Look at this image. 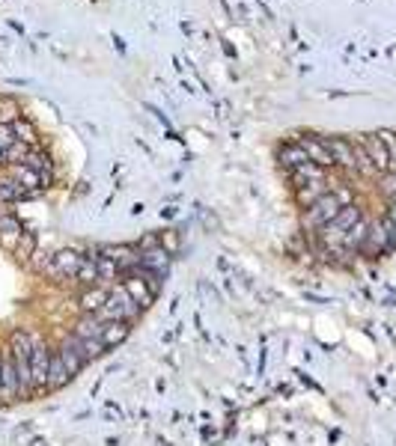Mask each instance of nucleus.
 I'll use <instances>...</instances> for the list:
<instances>
[{"mask_svg":"<svg viewBox=\"0 0 396 446\" xmlns=\"http://www.w3.org/2000/svg\"><path fill=\"white\" fill-rule=\"evenodd\" d=\"M123 289L131 295V301L141 306V310H146V306L155 301L161 295V277L158 274H152V271H143V268H137L128 274V280L123 283Z\"/></svg>","mask_w":396,"mask_h":446,"instance_id":"1","label":"nucleus"},{"mask_svg":"<svg viewBox=\"0 0 396 446\" xmlns=\"http://www.w3.org/2000/svg\"><path fill=\"white\" fill-rule=\"evenodd\" d=\"M96 316H99L101 321H126V325H131V321L141 316V306H137V303L131 301L128 291L119 286V289L108 291V301H104V306H101Z\"/></svg>","mask_w":396,"mask_h":446,"instance_id":"2","label":"nucleus"},{"mask_svg":"<svg viewBox=\"0 0 396 446\" xmlns=\"http://www.w3.org/2000/svg\"><path fill=\"white\" fill-rule=\"evenodd\" d=\"M343 206H346V203L340 199V194L328 191L322 199H316V203L307 208V214H304V226H313V229L328 226V223L340 214V208H343Z\"/></svg>","mask_w":396,"mask_h":446,"instance_id":"3","label":"nucleus"},{"mask_svg":"<svg viewBox=\"0 0 396 446\" xmlns=\"http://www.w3.org/2000/svg\"><path fill=\"white\" fill-rule=\"evenodd\" d=\"M358 221H361V208H358L355 203H352V206H343L337 218H334L328 226H322V238H325L328 244H343L346 233H348V229H352Z\"/></svg>","mask_w":396,"mask_h":446,"instance_id":"4","label":"nucleus"},{"mask_svg":"<svg viewBox=\"0 0 396 446\" xmlns=\"http://www.w3.org/2000/svg\"><path fill=\"white\" fill-rule=\"evenodd\" d=\"M361 149L370 155V161H373V167H375L378 173H390L393 167H396L387 143L382 140V134H363V137H361Z\"/></svg>","mask_w":396,"mask_h":446,"instance_id":"5","label":"nucleus"},{"mask_svg":"<svg viewBox=\"0 0 396 446\" xmlns=\"http://www.w3.org/2000/svg\"><path fill=\"white\" fill-rule=\"evenodd\" d=\"M48 369H51V348L33 340V355H30V381H33V393L48 387Z\"/></svg>","mask_w":396,"mask_h":446,"instance_id":"6","label":"nucleus"},{"mask_svg":"<svg viewBox=\"0 0 396 446\" xmlns=\"http://www.w3.org/2000/svg\"><path fill=\"white\" fill-rule=\"evenodd\" d=\"M18 396H21V381L18 372H15L12 351H4L0 355V402H15Z\"/></svg>","mask_w":396,"mask_h":446,"instance_id":"7","label":"nucleus"},{"mask_svg":"<svg viewBox=\"0 0 396 446\" xmlns=\"http://www.w3.org/2000/svg\"><path fill=\"white\" fill-rule=\"evenodd\" d=\"M101 253H104V256H111V259H114V265H116L119 271H126V274H131V271L141 268V250H137V247H128V244L104 247Z\"/></svg>","mask_w":396,"mask_h":446,"instance_id":"8","label":"nucleus"},{"mask_svg":"<svg viewBox=\"0 0 396 446\" xmlns=\"http://www.w3.org/2000/svg\"><path fill=\"white\" fill-rule=\"evenodd\" d=\"M51 262H54V277H78L84 256L78 250H60L51 256Z\"/></svg>","mask_w":396,"mask_h":446,"instance_id":"9","label":"nucleus"},{"mask_svg":"<svg viewBox=\"0 0 396 446\" xmlns=\"http://www.w3.org/2000/svg\"><path fill=\"white\" fill-rule=\"evenodd\" d=\"M325 146H328V152H331L334 164L355 170V146H352V143L343 140V137H331V140H325Z\"/></svg>","mask_w":396,"mask_h":446,"instance_id":"10","label":"nucleus"},{"mask_svg":"<svg viewBox=\"0 0 396 446\" xmlns=\"http://www.w3.org/2000/svg\"><path fill=\"white\" fill-rule=\"evenodd\" d=\"M141 268H143V271H152V274H158V277H164L167 268H170V253H167L164 247H152V250L141 253Z\"/></svg>","mask_w":396,"mask_h":446,"instance_id":"11","label":"nucleus"},{"mask_svg":"<svg viewBox=\"0 0 396 446\" xmlns=\"http://www.w3.org/2000/svg\"><path fill=\"white\" fill-rule=\"evenodd\" d=\"M298 143H301L304 152H307V158H310L313 164H319V167H331V164H334L325 140H319V137H304V140H298Z\"/></svg>","mask_w":396,"mask_h":446,"instance_id":"12","label":"nucleus"},{"mask_svg":"<svg viewBox=\"0 0 396 446\" xmlns=\"http://www.w3.org/2000/svg\"><path fill=\"white\" fill-rule=\"evenodd\" d=\"M12 179L18 182L30 196H33V194L42 188V184H45V182H42V176H39L36 170H30V167H24V164H15V167H12Z\"/></svg>","mask_w":396,"mask_h":446,"instance_id":"13","label":"nucleus"},{"mask_svg":"<svg viewBox=\"0 0 396 446\" xmlns=\"http://www.w3.org/2000/svg\"><path fill=\"white\" fill-rule=\"evenodd\" d=\"M69 381H72V372L66 369L63 357H60V351H57V355H51V369H48V390H60V387H66Z\"/></svg>","mask_w":396,"mask_h":446,"instance_id":"14","label":"nucleus"},{"mask_svg":"<svg viewBox=\"0 0 396 446\" xmlns=\"http://www.w3.org/2000/svg\"><path fill=\"white\" fill-rule=\"evenodd\" d=\"M69 342L72 348L78 351V355L89 363V360H96L99 355H104V342L101 340H87V336H69Z\"/></svg>","mask_w":396,"mask_h":446,"instance_id":"15","label":"nucleus"},{"mask_svg":"<svg viewBox=\"0 0 396 446\" xmlns=\"http://www.w3.org/2000/svg\"><path fill=\"white\" fill-rule=\"evenodd\" d=\"M108 321H101L96 313H84V318L75 328V336H87V340H101V330Z\"/></svg>","mask_w":396,"mask_h":446,"instance_id":"16","label":"nucleus"},{"mask_svg":"<svg viewBox=\"0 0 396 446\" xmlns=\"http://www.w3.org/2000/svg\"><path fill=\"white\" fill-rule=\"evenodd\" d=\"M24 167H30V170H36L39 176H42V182L48 184L51 182V161H48V155L45 152H39V149H30L27 155H24V161H21Z\"/></svg>","mask_w":396,"mask_h":446,"instance_id":"17","label":"nucleus"},{"mask_svg":"<svg viewBox=\"0 0 396 446\" xmlns=\"http://www.w3.org/2000/svg\"><path fill=\"white\" fill-rule=\"evenodd\" d=\"M325 194H328V182H325V179L307 182V184H304V188H298V203L310 208V206L316 203V199H322Z\"/></svg>","mask_w":396,"mask_h":446,"instance_id":"18","label":"nucleus"},{"mask_svg":"<svg viewBox=\"0 0 396 446\" xmlns=\"http://www.w3.org/2000/svg\"><path fill=\"white\" fill-rule=\"evenodd\" d=\"M307 161H310V158H307V152L301 149V143H289V146L280 149V164L286 167L289 173L298 170V167H301V164H307Z\"/></svg>","mask_w":396,"mask_h":446,"instance_id":"19","label":"nucleus"},{"mask_svg":"<svg viewBox=\"0 0 396 446\" xmlns=\"http://www.w3.org/2000/svg\"><path fill=\"white\" fill-rule=\"evenodd\" d=\"M292 176V182H295V188H304L307 182H316V179H325V167H319V164H313V161H307V164H301L298 170H292L289 173Z\"/></svg>","mask_w":396,"mask_h":446,"instance_id":"20","label":"nucleus"},{"mask_svg":"<svg viewBox=\"0 0 396 446\" xmlns=\"http://www.w3.org/2000/svg\"><path fill=\"white\" fill-rule=\"evenodd\" d=\"M128 330H131V325H126V321H108L104 325V330H101V342H104V348H111V345H119L128 336Z\"/></svg>","mask_w":396,"mask_h":446,"instance_id":"21","label":"nucleus"},{"mask_svg":"<svg viewBox=\"0 0 396 446\" xmlns=\"http://www.w3.org/2000/svg\"><path fill=\"white\" fill-rule=\"evenodd\" d=\"M367 238H370V223L361 218V221L346 233L343 247H355V250H358V247H363V244H367Z\"/></svg>","mask_w":396,"mask_h":446,"instance_id":"22","label":"nucleus"},{"mask_svg":"<svg viewBox=\"0 0 396 446\" xmlns=\"http://www.w3.org/2000/svg\"><path fill=\"white\" fill-rule=\"evenodd\" d=\"M30 196L12 176H0V203H15V199Z\"/></svg>","mask_w":396,"mask_h":446,"instance_id":"23","label":"nucleus"},{"mask_svg":"<svg viewBox=\"0 0 396 446\" xmlns=\"http://www.w3.org/2000/svg\"><path fill=\"white\" fill-rule=\"evenodd\" d=\"M21 119V107L15 99L9 96H0V126H15Z\"/></svg>","mask_w":396,"mask_h":446,"instance_id":"24","label":"nucleus"},{"mask_svg":"<svg viewBox=\"0 0 396 446\" xmlns=\"http://www.w3.org/2000/svg\"><path fill=\"white\" fill-rule=\"evenodd\" d=\"M60 357H63L66 369H69V372H72V378H75V375H78V372H81V369L87 366V360H84V357L78 355V351H75V348H72V342H69V340L63 342V348H60Z\"/></svg>","mask_w":396,"mask_h":446,"instance_id":"25","label":"nucleus"},{"mask_svg":"<svg viewBox=\"0 0 396 446\" xmlns=\"http://www.w3.org/2000/svg\"><path fill=\"white\" fill-rule=\"evenodd\" d=\"M12 131H15V137H18V143H24V146H36V143H39V134H36V128H33V122L18 119V122L12 126Z\"/></svg>","mask_w":396,"mask_h":446,"instance_id":"26","label":"nucleus"},{"mask_svg":"<svg viewBox=\"0 0 396 446\" xmlns=\"http://www.w3.org/2000/svg\"><path fill=\"white\" fill-rule=\"evenodd\" d=\"M104 301H108V291H101V289H93V291H84L81 295V310L84 313H99Z\"/></svg>","mask_w":396,"mask_h":446,"instance_id":"27","label":"nucleus"},{"mask_svg":"<svg viewBox=\"0 0 396 446\" xmlns=\"http://www.w3.org/2000/svg\"><path fill=\"white\" fill-rule=\"evenodd\" d=\"M78 280H81V283H96V280H99V265H96V253L84 256V262H81V271H78Z\"/></svg>","mask_w":396,"mask_h":446,"instance_id":"28","label":"nucleus"},{"mask_svg":"<svg viewBox=\"0 0 396 446\" xmlns=\"http://www.w3.org/2000/svg\"><path fill=\"white\" fill-rule=\"evenodd\" d=\"M96 265H99V280H116L119 268L114 265V259H111V256L96 253Z\"/></svg>","mask_w":396,"mask_h":446,"instance_id":"29","label":"nucleus"},{"mask_svg":"<svg viewBox=\"0 0 396 446\" xmlns=\"http://www.w3.org/2000/svg\"><path fill=\"white\" fill-rule=\"evenodd\" d=\"M15 253H18L21 259H30L36 253V238H33V233H24L21 235V241H18V247H15Z\"/></svg>","mask_w":396,"mask_h":446,"instance_id":"30","label":"nucleus"},{"mask_svg":"<svg viewBox=\"0 0 396 446\" xmlns=\"http://www.w3.org/2000/svg\"><path fill=\"white\" fill-rule=\"evenodd\" d=\"M15 143H18V137H15L12 126H0V149H4V152H9Z\"/></svg>","mask_w":396,"mask_h":446,"instance_id":"31","label":"nucleus"},{"mask_svg":"<svg viewBox=\"0 0 396 446\" xmlns=\"http://www.w3.org/2000/svg\"><path fill=\"white\" fill-rule=\"evenodd\" d=\"M161 247H164L167 253H176V250H179V235H176V233H164V235H161Z\"/></svg>","mask_w":396,"mask_h":446,"instance_id":"32","label":"nucleus"},{"mask_svg":"<svg viewBox=\"0 0 396 446\" xmlns=\"http://www.w3.org/2000/svg\"><path fill=\"white\" fill-rule=\"evenodd\" d=\"M382 191H385V196H387V199H393V196H396V173H393V170H390V173H385Z\"/></svg>","mask_w":396,"mask_h":446,"instance_id":"33","label":"nucleus"},{"mask_svg":"<svg viewBox=\"0 0 396 446\" xmlns=\"http://www.w3.org/2000/svg\"><path fill=\"white\" fill-rule=\"evenodd\" d=\"M4 164H6V152H4V149H0V167H4Z\"/></svg>","mask_w":396,"mask_h":446,"instance_id":"34","label":"nucleus"}]
</instances>
